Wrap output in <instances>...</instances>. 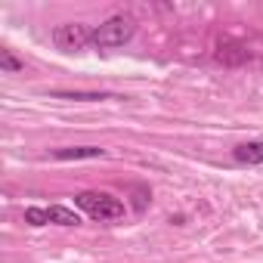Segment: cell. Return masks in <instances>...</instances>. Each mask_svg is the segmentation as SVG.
I'll return each mask as SVG.
<instances>
[{
	"label": "cell",
	"mask_w": 263,
	"mask_h": 263,
	"mask_svg": "<svg viewBox=\"0 0 263 263\" xmlns=\"http://www.w3.org/2000/svg\"><path fill=\"white\" fill-rule=\"evenodd\" d=\"M134 34H137V22L130 19V16H111V19H105V22L93 31V47H99V50H115V47H124Z\"/></svg>",
	"instance_id": "1"
},
{
	"label": "cell",
	"mask_w": 263,
	"mask_h": 263,
	"mask_svg": "<svg viewBox=\"0 0 263 263\" xmlns=\"http://www.w3.org/2000/svg\"><path fill=\"white\" fill-rule=\"evenodd\" d=\"M74 204L81 211H87L90 217H96V220H118V217H124V201L111 198L108 192H81V195H74Z\"/></svg>",
	"instance_id": "2"
},
{
	"label": "cell",
	"mask_w": 263,
	"mask_h": 263,
	"mask_svg": "<svg viewBox=\"0 0 263 263\" xmlns=\"http://www.w3.org/2000/svg\"><path fill=\"white\" fill-rule=\"evenodd\" d=\"M53 44L65 53H78L87 44H93V31L81 22H62V25L53 28Z\"/></svg>",
	"instance_id": "3"
},
{
	"label": "cell",
	"mask_w": 263,
	"mask_h": 263,
	"mask_svg": "<svg viewBox=\"0 0 263 263\" xmlns=\"http://www.w3.org/2000/svg\"><path fill=\"white\" fill-rule=\"evenodd\" d=\"M214 62L223 65V68H238L248 62V47L238 44V41H220L217 50H214Z\"/></svg>",
	"instance_id": "4"
},
{
	"label": "cell",
	"mask_w": 263,
	"mask_h": 263,
	"mask_svg": "<svg viewBox=\"0 0 263 263\" xmlns=\"http://www.w3.org/2000/svg\"><path fill=\"white\" fill-rule=\"evenodd\" d=\"M105 149L99 146H68V149H56L53 158L56 161H81V158H102Z\"/></svg>",
	"instance_id": "5"
},
{
	"label": "cell",
	"mask_w": 263,
	"mask_h": 263,
	"mask_svg": "<svg viewBox=\"0 0 263 263\" xmlns=\"http://www.w3.org/2000/svg\"><path fill=\"white\" fill-rule=\"evenodd\" d=\"M232 158L241 161V164H263V140L235 146V149H232Z\"/></svg>",
	"instance_id": "6"
},
{
	"label": "cell",
	"mask_w": 263,
	"mask_h": 263,
	"mask_svg": "<svg viewBox=\"0 0 263 263\" xmlns=\"http://www.w3.org/2000/svg\"><path fill=\"white\" fill-rule=\"evenodd\" d=\"M53 99H71V102H99L115 99L111 93H81V90H53Z\"/></svg>",
	"instance_id": "7"
},
{
	"label": "cell",
	"mask_w": 263,
	"mask_h": 263,
	"mask_svg": "<svg viewBox=\"0 0 263 263\" xmlns=\"http://www.w3.org/2000/svg\"><path fill=\"white\" fill-rule=\"evenodd\" d=\"M47 214H50V223H59V226H78L81 223V217L65 204H50Z\"/></svg>",
	"instance_id": "8"
},
{
	"label": "cell",
	"mask_w": 263,
	"mask_h": 263,
	"mask_svg": "<svg viewBox=\"0 0 263 263\" xmlns=\"http://www.w3.org/2000/svg\"><path fill=\"white\" fill-rule=\"evenodd\" d=\"M25 223H31V226H47V223H50L47 208H25Z\"/></svg>",
	"instance_id": "9"
},
{
	"label": "cell",
	"mask_w": 263,
	"mask_h": 263,
	"mask_svg": "<svg viewBox=\"0 0 263 263\" xmlns=\"http://www.w3.org/2000/svg\"><path fill=\"white\" fill-rule=\"evenodd\" d=\"M0 68H4V71H22L25 62H19L10 50H0Z\"/></svg>",
	"instance_id": "10"
}]
</instances>
